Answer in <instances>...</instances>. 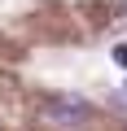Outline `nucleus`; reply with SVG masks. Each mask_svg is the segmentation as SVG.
Segmentation results:
<instances>
[{
  "mask_svg": "<svg viewBox=\"0 0 127 131\" xmlns=\"http://www.w3.org/2000/svg\"><path fill=\"white\" fill-rule=\"evenodd\" d=\"M35 114H40V122L61 127V131H79V127L92 122V105L79 101V96H53V101H44Z\"/></svg>",
  "mask_w": 127,
  "mask_h": 131,
  "instance_id": "nucleus-1",
  "label": "nucleus"
},
{
  "mask_svg": "<svg viewBox=\"0 0 127 131\" xmlns=\"http://www.w3.org/2000/svg\"><path fill=\"white\" fill-rule=\"evenodd\" d=\"M110 61L118 66V70H127V44H114L110 48Z\"/></svg>",
  "mask_w": 127,
  "mask_h": 131,
  "instance_id": "nucleus-2",
  "label": "nucleus"
},
{
  "mask_svg": "<svg viewBox=\"0 0 127 131\" xmlns=\"http://www.w3.org/2000/svg\"><path fill=\"white\" fill-rule=\"evenodd\" d=\"M123 96H127V88H123Z\"/></svg>",
  "mask_w": 127,
  "mask_h": 131,
  "instance_id": "nucleus-3",
  "label": "nucleus"
}]
</instances>
